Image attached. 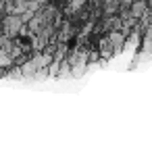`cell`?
I'll use <instances>...</instances> for the list:
<instances>
[{"mask_svg": "<svg viewBox=\"0 0 152 154\" xmlns=\"http://www.w3.org/2000/svg\"><path fill=\"white\" fill-rule=\"evenodd\" d=\"M85 2H88V0H69L67 13H69V15H71V13H77L79 8H83V6H85Z\"/></svg>", "mask_w": 152, "mask_h": 154, "instance_id": "cell-1", "label": "cell"}]
</instances>
